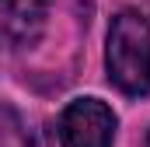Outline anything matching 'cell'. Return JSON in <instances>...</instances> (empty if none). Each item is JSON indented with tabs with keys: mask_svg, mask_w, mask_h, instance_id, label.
Returning a JSON list of instances; mask_svg holds the SVG:
<instances>
[{
	"mask_svg": "<svg viewBox=\"0 0 150 147\" xmlns=\"http://www.w3.org/2000/svg\"><path fill=\"white\" fill-rule=\"evenodd\" d=\"M105 67L122 95L140 98L150 91V21L140 11H119L112 18Z\"/></svg>",
	"mask_w": 150,
	"mask_h": 147,
	"instance_id": "6da1fadb",
	"label": "cell"
},
{
	"mask_svg": "<svg viewBox=\"0 0 150 147\" xmlns=\"http://www.w3.org/2000/svg\"><path fill=\"white\" fill-rule=\"evenodd\" d=\"M115 112L101 98H74L59 116V147H112Z\"/></svg>",
	"mask_w": 150,
	"mask_h": 147,
	"instance_id": "7a4b0ae2",
	"label": "cell"
},
{
	"mask_svg": "<svg viewBox=\"0 0 150 147\" xmlns=\"http://www.w3.org/2000/svg\"><path fill=\"white\" fill-rule=\"evenodd\" d=\"M45 28V4L42 0H0V46L4 49H28Z\"/></svg>",
	"mask_w": 150,
	"mask_h": 147,
	"instance_id": "3957f363",
	"label": "cell"
},
{
	"mask_svg": "<svg viewBox=\"0 0 150 147\" xmlns=\"http://www.w3.org/2000/svg\"><path fill=\"white\" fill-rule=\"evenodd\" d=\"M147 147H150V133H147Z\"/></svg>",
	"mask_w": 150,
	"mask_h": 147,
	"instance_id": "277c9868",
	"label": "cell"
}]
</instances>
